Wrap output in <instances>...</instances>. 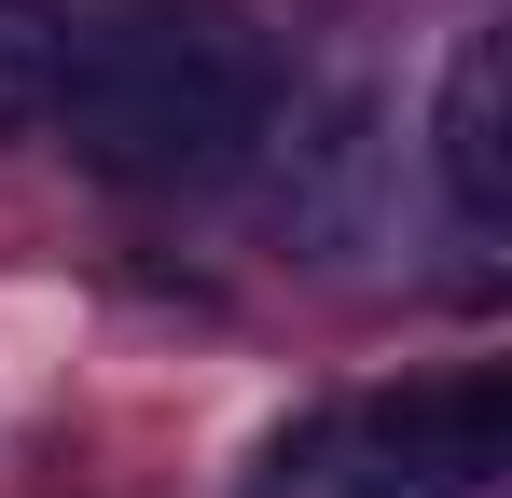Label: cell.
<instances>
[{"label": "cell", "instance_id": "obj_1", "mask_svg": "<svg viewBox=\"0 0 512 498\" xmlns=\"http://www.w3.org/2000/svg\"><path fill=\"white\" fill-rule=\"evenodd\" d=\"M263 97L277 83H263V42L236 14H208V0H125V14L70 28L42 125L70 139V166L167 194V180H222L250 153Z\"/></svg>", "mask_w": 512, "mask_h": 498}, {"label": "cell", "instance_id": "obj_2", "mask_svg": "<svg viewBox=\"0 0 512 498\" xmlns=\"http://www.w3.org/2000/svg\"><path fill=\"white\" fill-rule=\"evenodd\" d=\"M429 166H443V194H457L471 236H499V222H512V42H499V28H471V42L443 56Z\"/></svg>", "mask_w": 512, "mask_h": 498}, {"label": "cell", "instance_id": "obj_3", "mask_svg": "<svg viewBox=\"0 0 512 498\" xmlns=\"http://www.w3.org/2000/svg\"><path fill=\"white\" fill-rule=\"evenodd\" d=\"M56 56H70L56 0H0V139H14V125H42V97H56Z\"/></svg>", "mask_w": 512, "mask_h": 498}]
</instances>
